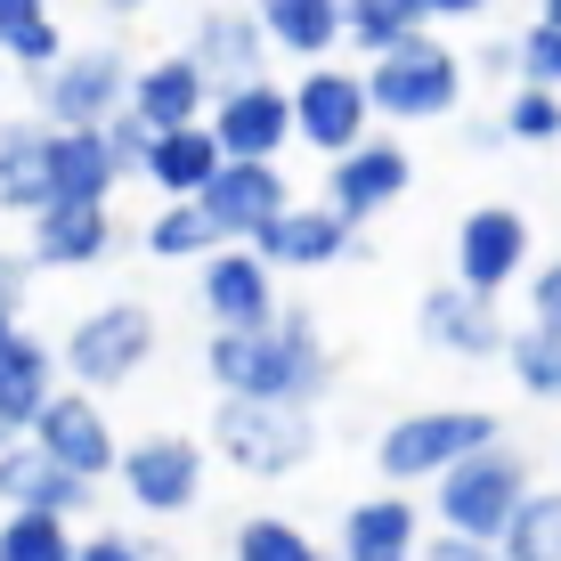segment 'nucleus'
Masks as SVG:
<instances>
[{"instance_id": "1", "label": "nucleus", "mask_w": 561, "mask_h": 561, "mask_svg": "<svg viewBox=\"0 0 561 561\" xmlns=\"http://www.w3.org/2000/svg\"><path fill=\"white\" fill-rule=\"evenodd\" d=\"M204 366L228 399H268V408H309L334 382L309 309H277V325H261V334H211Z\"/></svg>"}, {"instance_id": "2", "label": "nucleus", "mask_w": 561, "mask_h": 561, "mask_svg": "<svg viewBox=\"0 0 561 561\" xmlns=\"http://www.w3.org/2000/svg\"><path fill=\"white\" fill-rule=\"evenodd\" d=\"M496 432H505V423H496L489 408H423V415H399L391 432H382L375 463L391 480H448L456 463L489 456Z\"/></svg>"}, {"instance_id": "3", "label": "nucleus", "mask_w": 561, "mask_h": 561, "mask_svg": "<svg viewBox=\"0 0 561 561\" xmlns=\"http://www.w3.org/2000/svg\"><path fill=\"white\" fill-rule=\"evenodd\" d=\"M520 496H529V472H520V456H513V448H489V456L456 463V472L439 480L432 505H439V529H448V537H472V546H505Z\"/></svg>"}, {"instance_id": "4", "label": "nucleus", "mask_w": 561, "mask_h": 561, "mask_svg": "<svg viewBox=\"0 0 561 561\" xmlns=\"http://www.w3.org/2000/svg\"><path fill=\"white\" fill-rule=\"evenodd\" d=\"M366 99H375V114H399V123H439L463 99V66L448 42L415 33V42H399L391 57L366 66Z\"/></svg>"}, {"instance_id": "5", "label": "nucleus", "mask_w": 561, "mask_h": 561, "mask_svg": "<svg viewBox=\"0 0 561 561\" xmlns=\"http://www.w3.org/2000/svg\"><path fill=\"white\" fill-rule=\"evenodd\" d=\"M211 439H220L228 463H244V472H261V480L301 472V463L318 456V423H309V408H268V399H220Z\"/></svg>"}, {"instance_id": "6", "label": "nucleus", "mask_w": 561, "mask_h": 561, "mask_svg": "<svg viewBox=\"0 0 561 561\" xmlns=\"http://www.w3.org/2000/svg\"><path fill=\"white\" fill-rule=\"evenodd\" d=\"M366 114H375V99H366V73L309 66L301 90H294V139L325 147V154L342 163L351 147H366Z\"/></svg>"}, {"instance_id": "7", "label": "nucleus", "mask_w": 561, "mask_h": 561, "mask_svg": "<svg viewBox=\"0 0 561 561\" xmlns=\"http://www.w3.org/2000/svg\"><path fill=\"white\" fill-rule=\"evenodd\" d=\"M520 261H529V220H520L513 204L463 211V228H456V285H463V294L496 301L520 277Z\"/></svg>"}, {"instance_id": "8", "label": "nucleus", "mask_w": 561, "mask_h": 561, "mask_svg": "<svg viewBox=\"0 0 561 561\" xmlns=\"http://www.w3.org/2000/svg\"><path fill=\"white\" fill-rule=\"evenodd\" d=\"M123 49L99 42V49H82V57H66V66L49 73V90H42V106H49V123L57 130H106L114 114H123Z\"/></svg>"}, {"instance_id": "9", "label": "nucleus", "mask_w": 561, "mask_h": 561, "mask_svg": "<svg viewBox=\"0 0 561 561\" xmlns=\"http://www.w3.org/2000/svg\"><path fill=\"white\" fill-rule=\"evenodd\" d=\"M196 211L211 220V237H268V228L294 211V196H285V171L277 163H220V180L196 196Z\"/></svg>"}, {"instance_id": "10", "label": "nucleus", "mask_w": 561, "mask_h": 561, "mask_svg": "<svg viewBox=\"0 0 561 561\" xmlns=\"http://www.w3.org/2000/svg\"><path fill=\"white\" fill-rule=\"evenodd\" d=\"M154 351V318L139 301H106V309H90L82 325H73V342H66V358H73V375L82 382H123V375H139Z\"/></svg>"}, {"instance_id": "11", "label": "nucleus", "mask_w": 561, "mask_h": 561, "mask_svg": "<svg viewBox=\"0 0 561 561\" xmlns=\"http://www.w3.org/2000/svg\"><path fill=\"white\" fill-rule=\"evenodd\" d=\"M408 180H415V163H408V147H391V139H366L351 147L334 171H325V211H342V220H375L382 204H399L408 196Z\"/></svg>"}, {"instance_id": "12", "label": "nucleus", "mask_w": 561, "mask_h": 561, "mask_svg": "<svg viewBox=\"0 0 561 561\" xmlns=\"http://www.w3.org/2000/svg\"><path fill=\"white\" fill-rule=\"evenodd\" d=\"M228 163H277V147L294 139V99L277 82H253V90H228L220 99V123H211Z\"/></svg>"}, {"instance_id": "13", "label": "nucleus", "mask_w": 561, "mask_h": 561, "mask_svg": "<svg viewBox=\"0 0 561 561\" xmlns=\"http://www.w3.org/2000/svg\"><path fill=\"white\" fill-rule=\"evenodd\" d=\"M204 309L220 334H261L277 325V285H268L261 253H211L204 261Z\"/></svg>"}, {"instance_id": "14", "label": "nucleus", "mask_w": 561, "mask_h": 561, "mask_svg": "<svg viewBox=\"0 0 561 561\" xmlns=\"http://www.w3.org/2000/svg\"><path fill=\"white\" fill-rule=\"evenodd\" d=\"M123 489H130L139 513H187L196 489H204V456L187 439H139L123 456Z\"/></svg>"}, {"instance_id": "15", "label": "nucleus", "mask_w": 561, "mask_h": 561, "mask_svg": "<svg viewBox=\"0 0 561 561\" xmlns=\"http://www.w3.org/2000/svg\"><path fill=\"white\" fill-rule=\"evenodd\" d=\"M196 73L204 82H220V99L228 90H253L261 82V57H268V33H261V16L253 9H211L204 25H196Z\"/></svg>"}, {"instance_id": "16", "label": "nucleus", "mask_w": 561, "mask_h": 561, "mask_svg": "<svg viewBox=\"0 0 561 561\" xmlns=\"http://www.w3.org/2000/svg\"><path fill=\"white\" fill-rule=\"evenodd\" d=\"M33 448H42L49 463H66L73 480H99L106 463H123L114 439H106V415L90 408V399H49V415L33 423Z\"/></svg>"}, {"instance_id": "17", "label": "nucleus", "mask_w": 561, "mask_h": 561, "mask_svg": "<svg viewBox=\"0 0 561 561\" xmlns=\"http://www.w3.org/2000/svg\"><path fill=\"white\" fill-rule=\"evenodd\" d=\"M196 106H211V82L196 73V57H154L130 82V114L163 139V130H196Z\"/></svg>"}, {"instance_id": "18", "label": "nucleus", "mask_w": 561, "mask_h": 561, "mask_svg": "<svg viewBox=\"0 0 561 561\" xmlns=\"http://www.w3.org/2000/svg\"><path fill=\"white\" fill-rule=\"evenodd\" d=\"M423 334L439 342V351H456V358H496L505 351V325H496V301H480V294H463V285H439V294H423Z\"/></svg>"}, {"instance_id": "19", "label": "nucleus", "mask_w": 561, "mask_h": 561, "mask_svg": "<svg viewBox=\"0 0 561 561\" xmlns=\"http://www.w3.org/2000/svg\"><path fill=\"white\" fill-rule=\"evenodd\" d=\"M423 529L408 496H366V505L342 513V561H415Z\"/></svg>"}, {"instance_id": "20", "label": "nucleus", "mask_w": 561, "mask_h": 561, "mask_svg": "<svg viewBox=\"0 0 561 561\" xmlns=\"http://www.w3.org/2000/svg\"><path fill=\"white\" fill-rule=\"evenodd\" d=\"M0 204L9 211H49L57 204V130H33V123H16V130H0Z\"/></svg>"}, {"instance_id": "21", "label": "nucleus", "mask_w": 561, "mask_h": 561, "mask_svg": "<svg viewBox=\"0 0 561 561\" xmlns=\"http://www.w3.org/2000/svg\"><path fill=\"white\" fill-rule=\"evenodd\" d=\"M0 496H9L16 513H57L66 520L73 505H90V480H73L66 463H49L42 448H9L0 456Z\"/></svg>"}, {"instance_id": "22", "label": "nucleus", "mask_w": 561, "mask_h": 561, "mask_svg": "<svg viewBox=\"0 0 561 561\" xmlns=\"http://www.w3.org/2000/svg\"><path fill=\"white\" fill-rule=\"evenodd\" d=\"M253 253H261L268 268H277V261H285V268H325V261L351 253V220H342V211H325V204H318V211L294 204V211H285V220L253 244Z\"/></svg>"}, {"instance_id": "23", "label": "nucleus", "mask_w": 561, "mask_h": 561, "mask_svg": "<svg viewBox=\"0 0 561 561\" xmlns=\"http://www.w3.org/2000/svg\"><path fill=\"white\" fill-rule=\"evenodd\" d=\"M123 180L106 154V130H57V204L49 211H106V187Z\"/></svg>"}, {"instance_id": "24", "label": "nucleus", "mask_w": 561, "mask_h": 561, "mask_svg": "<svg viewBox=\"0 0 561 561\" xmlns=\"http://www.w3.org/2000/svg\"><path fill=\"white\" fill-rule=\"evenodd\" d=\"M220 139H211V130L196 123V130H163V139H154V154H147V180L163 187V196H180V204H196L211 180H220Z\"/></svg>"}, {"instance_id": "25", "label": "nucleus", "mask_w": 561, "mask_h": 561, "mask_svg": "<svg viewBox=\"0 0 561 561\" xmlns=\"http://www.w3.org/2000/svg\"><path fill=\"white\" fill-rule=\"evenodd\" d=\"M261 33L268 49H294V57H325L342 42V0H261Z\"/></svg>"}, {"instance_id": "26", "label": "nucleus", "mask_w": 561, "mask_h": 561, "mask_svg": "<svg viewBox=\"0 0 561 561\" xmlns=\"http://www.w3.org/2000/svg\"><path fill=\"white\" fill-rule=\"evenodd\" d=\"M423 33V0H342V42L366 57H391Z\"/></svg>"}, {"instance_id": "27", "label": "nucleus", "mask_w": 561, "mask_h": 561, "mask_svg": "<svg viewBox=\"0 0 561 561\" xmlns=\"http://www.w3.org/2000/svg\"><path fill=\"white\" fill-rule=\"evenodd\" d=\"M106 211H42V228H33V261H49V268H82V261H99L106 253Z\"/></svg>"}, {"instance_id": "28", "label": "nucleus", "mask_w": 561, "mask_h": 561, "mask_svg": "<svg viewBox=\"0 0 561 561\" xmlns=\"http://www.w3.org/2000/svg\"><path fill=\"white\" fill-rule=\"evenodd\" d=\"M496 561H561V489H529Z\"/></svg>"}, {"instance_id": "29", "label": "nucleus", "mask_w": 561, "mask_h": 561, "mask_svg": "<svg viewBox=\"0 0 561 561\" xmlns=\"http://www.w3.org/2000/svg\"><path fill=\"white\" fill-rule=\"evenodd\" d=\"M42 415H49V358H42V342H16L9 375H0V423L25 432V423H42Z\"/></svg>"}, {"instance_id": "30", "label": "nucleus", "mask_w": 561, "mask_h": 561, "mask_svg": "<svg viewBox=\"0 0 561 561\" xmlns=\"http://www.w3.org/2000/svg\"><path fill=\"white\" fill-rule=\"evenodd\" d=\"M505 358H513V382L529 399H561V325H520V334L505 342Z\"/></svg>"}, {"instance_id": "31", "label": "nucleus", "mask_w": 561, "mask_h": 561, "mask_svg": "<svg viewBox=\"0 0 561 561\" xmlns=\"http://www.w3.org/2000/svg\"><path fill=\"white\" fill-rule=\"evenodd\" d=\"M0 561H82L66 537V520L57 513H9V529H0Z\"/></svg>"}, {"instance_id": "32", "label": "nucleus", "mask_w": 561, "mask_h": 561, "mask_svg": "<svg viewBox=\"0 0 561 561\" xmlns=\"http://www.w3.org/2000/svg\"><path fill=\"white\" fill-rule=\"evenodd\" d=\"M204 244H220V237H211V220L196 204H171V211L147 220V253H163V261H187V253H204Z\"/></svg>"}, {"instance_id": "33", "label": "nucleus", "mask_w": 561, "mask_h": 561, "mask_svg": "<svg viewBox=\"0 0 561 561\" xmlns=\"http://www.w3.org/2000/svg\"><path fill=\"white\" fill-rule=\"evenodd\" d=\"M237 561H318V546H309L294 520L261 513V520H244V529H237Z\"/></svg>"}, {"instance_id": "34", "label": "nucleus", "mask_w": 561, "mask_h": 561, "mask_svg": "<svg viewBox=\"0 0 561 561\" xmlns=\"http://www.w3.org/2000/svg\"><path fill=\"white\" fill-rule=\"evenodd\" d=\"M513 57H520V90H553L561 99V25H529L513 42Z\"/></svg>"}, {"instance_id": "35", "label": "nucleus", "mask_w": 561, "mask_h": 561, "mask_svg": "<svg viewBox=\"0 0 561 561\" xmlns=\"http://www.w3.org/2000/svg\"><path fill=\"white\" fill-rule=\"evenodd\" d=\"M505 139H561V99H553V90H513Z\"/></svg>"}, {"instance_id": "36", "label": "nucleus", "mask_w": 561, "mask_h": 561, "mask_svg": "<svg viewBox=\"0 0 561 561\" xmlns=\"http://www.w3.org/2000/svg\"><path fill=\"white\" fill-rule=\"evenodd\" d=\"M106 154H114V171H139V180H147V154H154V130L139 123V114H114V123H106Z\"/></svg>"}, {"instance_id": "37", "label": "nucleus", "mask_w": 561, "mask_h": 561, "mask_svg": "<svg viewBox=\"0 0 561 561\" xmlns=\"http://www.w3.org/2000/svg\"><path fill=\"white\" fill-rule=\"evenodd\" d=\"M529 301H537V325H561V253L537 268V285H529Z\"/></svg>"}, {"instance_id": "38", "label": "nucleus", "mask_w": 561, "mask_h": 561, "mask_svg": "<svg viewBox=\"0 0 561 561\" xmlns=\"http://www.w3.org/2000/svg\"><path fill=\"white\" fill-rule=\"evenodd\" d=\"M33 25H42V0H0V49H9V42H25Z\"/></svg>"}, {"instance_id": "39", "label": "nucleus", "mask_w": 561, "mask_h": 561, "mask_svg": "<svg viewBox=\"0 0 561 561\" xmlns=\"http://www.w3.org/2000/svg\"><path fill=\"white\" fill-rule=\"evenodd\" d=\"M9 57H16V66H57V33H49V16L25 33V42H9Z\"/></svg>"}, {"instance_id": "40", "label": "nucleus", "mask_w": 561, "mask_h": 561, "mask_svg": "<svg viewBox=\"0 0 561 561\" xmlns=\"http://www.w3.org/2000/svg\"><path fill=\"white\" fill-rule=\"evenodd\" d=\"M423 561H496V546H472V537H448V529H439L432 546H423Z\"/></svg>"}, {"instance_id": "41", "label": "nucleus", "mask_w": 561, "mask_h": 561, "mask_svg": "<svg viewBox=\"0 0 561 561\" xmlns=\"http://www.w3.org/2000/svg\"><path fill=\"white\" fill-rule=\"evenodd\" d=\"M82 561H147V546H139V537H90Z\"/></svg>"}, {"instance_id": "42", "label": "nucleus", "mask_w": 561, "mask_h": 561, "mask_svg": "<svg viewBox=\"0 0 561 561\" xmlns=\"http://www.w3.org/2000/svg\"><path fill=\"white\" fill-rule=\"evenodd\" d=\"M489 0H423V16H480Z\"/></svg>"}, {"instance_id": "43", "label": "nucleus", "mask_w": 561, "mask_h": 561, "mask_svg": "<svg viewBox=\"0 0 561 561\" xmlns=\"http://www.w3.org/2000/svg\"><path fill=\"white\" fill-rule=\"evenodd\" d=\"M9 358H16V325H9V309H0V375H9Z\"/></svg>"}, {"instance_id": "44", "label": "nucleus", "mask_w": 561, "mask_h": 561, "mask_svg": "<svg viewBox=\"0 0 561 561\" xmlns=\"http://www.w3.org/2000/svg\"><path fill=\"white\" fill-rule=\"evenodd\" d=\"M25 277V261H0V309H9V285Z\"/></svg>"}, {"instance_id": "45", "label": "nucleus", "mask_w": 561, "mask_h": 561, "mask_svg": "<svg viewBox=\"0 0 561 561\" xmlns=\"http://www.w3.org/2000/svg\"><path fill=\"white\" fill-rule=\"evenodd\" d=\"M537 25H561V0H537Z\"/></svg>"}, {"instance_id": "46", "label": "nucleus", "mask_w": 561, "mask_h": 561, "mask_svg": "<svg viewBox=\"0 0 561 561\" xmlns=\"http://www.w3.org/2000/svg\"><path fill=\"white\" fill-rule=\"evenodd\" d=\"M99 9H114V16H130V9H147V0H99Z\"/></svg>"}, {"instance_id": "47", "label": "nucleus", "mask_w": 561, "mask_h": 561, "mask_svg": "<svg viewBox=\"0 0 561 561\" xmlns=\"http://www.w3.org/2000/svg\"><path fill=\"white\" fill-rule=\"evenodd\" d=\"M9 439H16V432H9V423H0V456H9Z\"/></svg>"}, {"instance_id": "48", "label": "nucleus", "mask_w": 561, "mask_h": 561, "mask_svg": "<svg viewBox=\"0 0 561 561\" xmlns=\"http://www.w3.org/2000/svg\"><path fill=\"white\" fill-rule=\"evenodd\" d=\"M147 561H180V553H154V546H147Z\"/></svg>"}]
</instances>
